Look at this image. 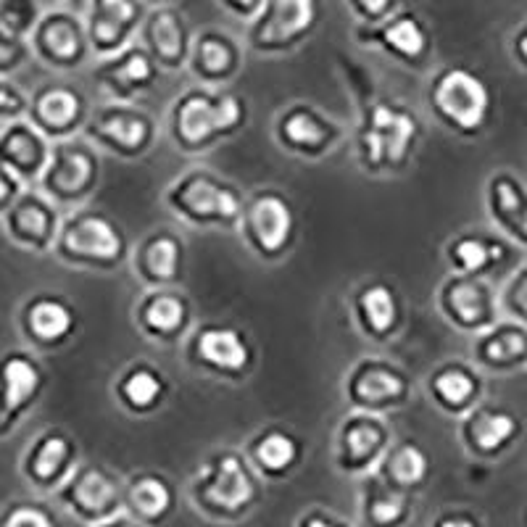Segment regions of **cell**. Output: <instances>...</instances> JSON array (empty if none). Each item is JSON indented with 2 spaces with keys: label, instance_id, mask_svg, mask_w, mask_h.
I'll use <instances>...</instances> for the list:
<instances>
[{
  "label": "cell",
  "instance_id": "obj_42",
  "mask_svg": "<svg viewBox=\"0 0 527 527\" xmlns=\"http://www.w3.org/2000/svg\"><path fill=\"white\" fill-rule=\"evenodd\" d=\"M40 16L43 11L32 0H0V27L19 40H29Z\"/></svg>",
  "mask_w": 527,
  "mask_h": 527
},
{
  "label": "cell",
  "instance_id": "obj_1",
  "mask_svg": "<svg viewBox=\"0 0 527 527\" xmlns=\"http://www.w3.org/2000/svg\"><path fill=\"white\" fill-rule=\"evenodd\" d=\"M248 106L227 87H188L169 109V138L182 153H206L246 127Z\"/></svg>",
  "mask_w": 527,
  "mask_h": 527
},
{
  "label": "cell",
  "instance_id": "obj_51",
  "mask_svg": "<svg viewBox=\"0 0 527 527\" xmlns=\"http://www.w3.org/2000/svg\"><path fill=\"white\" fill-rule=\"evenodd\" d=\"M296 527H348V525L343 520H338V517H333L330 512H325V509H309V512H304L298 517Z\"/></svg>",
  "mask_w": 527,
  "mask_h": 527
},
{
  "label": "cell",
  "instance_id": "obj_37",
  "mask_svg": "<svg viewBox=\"0 0 527 527\" xmlns=\"http://www.w3.org/2000/svg\"><path fill=\"white\" fill-rule=\"evenodd\" d=\"M430 472H433V464H430L425 448L419 446L417 441H401L390 446L375 475L390 488L412 496L414 491L425 488Z\"/></svg>",
  "mask_w": 527,
  "mask_h": 527
},
{
  "label": "cell",
  "instance_id": "obj_43",
  "mask_svg": "<svg viewBox=\"0 0 527 527\" xmlns=\"http://www.w3.org/2000/svg\"><path fill=\"white\" fill-rule=\"evenodd\" d=\"M348 14L359 22V29H372L388 22L390 16L401 11V3L396 0H348Z\"/></svg>",
  "mask_w": 527,
  "mask_h": 527
},
{
  "label": "cell",
  "instance_id": "obj_10",
  "mask_svg": "<svg viewBox=\"0 0 527 527\" xmlns=\"http://www.w3.org/2000/svg\"><path fill=\"white\" fill-rule=\"evenodd\" d=\"M101 182V159L93 143L61 140L53 143L48 169L40 177V193L56 206H80Z\"/></svg>",
  "mask_w": 527,
  "mask_h": 527
},
{
  "label": "cell",
  "instance_id": "obj_45",
  "mask_svg": "<svg viewBox=\"0 0 527 527\" xmlns=\"http://www.w3.org/2000/svg\"><path fill=\"white\" fill-rule=\"evenodd\" d=\"M3 527H56V520L40 504H16L8 509Z\"/></svg>",
  "mask_w": 527,
  "mask_h": 527
},
{
  "label": "cell",
  "instance_id": "obj_16",
  "mask_svg": "<svg viewBox=\"0 0 527 527\" xmlns=\"http://www.w3.org/2000/svg\"><path fill=\"white\" fill-rule=\"evenodd\" d=\"M45 388L43 364L27 351H6L0 356V438L22 425Z\"/></svg>",
  "mask_w": 527,
  "mask_h": 527
},
{
  "label": "cell",
  "instance_id": "obj_18",
  "mask_svg": "<svg viewBox=\"0 0 527 527\" xmlns=\"http://www.w3.org/2000/svg\"><path fill=\"white\" fill-rule=\"evenodd\" d=\"M90 103L77 87L69 85H40L29 98L27 122L48 140H72L80 130H85L90 119Z\"/></svg>",
  "mask_w": 527,
  "mask_h": 527
},
{
  "label": "cell",
  "instance_id": "obj_8",
  "mask_svg": "<svg viewBox=\"0 0 527 527\" xmlns=\"http://www.w3.org/2000/svg\"><path fill=\"white\" fill-rule=\"evenodd\" d=\"M185 356L190 367L230 383L246 380L256 367V346L246 330L222 322H203L195 327L185 346Z\"/></svg>",
  "mask_w": 527,
  "mask_h": 527
},
{
  "label": "cell",
  "instance_id": "obj_49",
  "mask_svg": "<svg viewBox=\"0 0 527 527\" xmlns=\"http://www.w3.org/2000/svg\"><path fill=\"white\" fill-rule=\"evenodd\" d=\"M24 182L16 177L14 172L0 167V217H6V211L16 203V198L24 193L22 190Z\"/></svg>",
  "mask_w": 527,
  "mask_h": 527
},
{
  "label": "cell",
  "instance_id": "obj_32",
  "mask_svg": "<svg viewBox=\"0 0 527 527\" xmlns=\"http://www.w3.org/2000/svg\"><path fill=\"white\" fill-rule=\"evenodd\" d=\"M114 398L124 412L148 417L167 404L169 377L151 361H132L114 380Z\"/></svg>",
  "mask_w": 527,
  "mask_h": 527
},
{
  "label": "cell",
  "instance_id": "obj_46",
  "mask_svg": "<svg viewBox=\"0 0 527 527\" xmlns=\"http://www.w3.org/2000/svg\"><path fill=\"white\" fill-rule=\"evenodd\" d=\"M29 98L19 90L16 85H11L8 80L0 77V119H22L27 116Z\"/></svg>",
  "mask_w": 527,
  "mask_h": 527
},
{
  "label": "cell",
  "instance_id": "obj_34",
  "mask_svg": "<svg viewBox=\"0 0 527 527\" xmlns=\"http://www.w3.org/2000/svg\"><path fill=\"white\" fill-rule=\"evenodd\" d=\"M188 66L203 87H224L240 72L243 51L230 35L219 29H206L195 35Z\"/></svg>",
  "mask_w": 527,
  "mask_h": 527
},
{
  "label": "cell",
  "instance_id": "obj_14",
  "mask_svg": "<svg viewBox=\"0 0 527 527\" xmlns=\"http://www.w3.org/2000/svg\"><path fill=\"white\" fill-rule=\"evenodd\" d=\"M393 446V430L385 417L364 412H351L343 417L335 441V467L343 475L369 477L383 464L385 454Z\"/></svg>",
  "mask_w": 527,
  "mask_h": 527
},
{
  "label": "cell",
  "instance_id": "obj_22",
  "mask_svg": "<svg viewBox=\"0 0 527 527\" xmlns=\"http://www.w3.org/2000/svg\"><path fill=\"white\" fill-rule=\"evenodd\" d=\"M140 45L151 53L161 72H177L190 64L195 35L177 6H151L140 27Z\"/></svg>",
  "mask_w": 527,
  "mask_h": 527
},
{
  "label": "cell",
  "instance_id": "obj_12",
  "mask_svg": "<svg viewBox=\"0 0 527 527\" xmlns=\"http://www.w3.org/2000/svg\"><path fill=\"white\" fill-rule=\"evenodd\" d=\"M87 143L119 159H140L156 143V122L148 111L127 103H109L90 114L85 124Z\"/></svg>",
  "mask_w": 527,
  "mask_h": 527
},
{
  "label": "cell",
  "instance_id": "obj_40",
  "mask_svg": "<svg viewBox=\"0 0 527 527\" xmlns=\"http://www.w3.org/2000/svg\"><path fill=\"white\" fill-rule=\"evenodd\" d=\"M488 211L501 230L527 243V201L520 182H514L509 174L493 177L488 182Z\"/></svg>",
  "mask_w": 527,
  "mask_h": 527
},
{
  "label": "cell",
  "instance_id": "obj_5",
  "mask_svg": "<svg viewBox=\"0 0 527 527\" xmlns=\"http://www.w3.org/2000/svg\"><path fill=\"white\" fill-rule=\"evenodd\" d=\"M53 253L72 267L95 272H111L132 256L122 224L98 209L72 211L61 219Z\"/></svg>",
  "mask_w": 527,
  "mask_h": 527
},
{
  "label": "cell",
  "instance_id": "obj_26",
  "mask_svg": "<svg viewBox=\"0 0 527 527\" xmlns=\"http://www.w3.org/2000/svg\"><path fill=\"white\" fill-rule=\"evenodd\" d=\"M8 238L16 246L27 248V251L45 253L53 251L61 230V217H58L56 203H51L43 193L35 190H24L11 209L3 217Z\"/></svg>",
  "mask_w": 527,
  "mask_h": 527
},
{
  "label": "cell",
  "instance_id": "obj_52",
  "mask_svg": "<svg viewBox=\"0 0 527 527\" xmlns=\"http://www.w3.org/2000/svg\"><path fill=\"white\" fill-rule=\"evenodd\" d=\"M95 527H145V525H140L138 520H132L130 514H119V517H114V520L103 522V525H95Z\"/></svg>",
  "mask_w": 527,
  "mask_h": 527
},
{
  "label": "cell",
  "instance_id": "obj_35",
  "mask_svg": "<svg viewBox=\"0 0 527 527\" xmlns=\"http://www.w3.org/2000/svg\"><path fill=\"white\" fill-rule=\"evenodd\" d=\"M177 504V493L169 477L161 472L143 470L124 483V509L132 520H138L145 527H156L167 520Z\"/></svg>",
  "mask_w": 527,
  "mask_h": 527
},
{
  "label": "cell",
  "instance_id": "obj_19",
  "mask_svg": "<svg viewBox=\"0 0 527 527\" xmlns=\"http://www.w3.org/2000/svg\"><path fill=\"white\" fill-rule=\"evenodd\" d=\"M148 6L135 0H93L85 11L90 51L101 58H111L135 45L145 22Z\"/></svg>",
  "mask_w": 527,
  "mask_h": 527
},
{
  "label": "cell",
  "instance_id": "obj_3",
  "mask_svg": "<svg viewBox=\"0 0 527 527\" xmlns=\"http://www.w3.org/2000/svg\"><path fill=\"white\" fill-rule=\"evenodd\" d=\"M190 496L195 509L211 520L235 522L251 514L261 501V480L243 451L219 448L193 477Z\"/></svg>",
  "mask_w": 527,
  "mask_h": 527
},
{
  "label": "cell",
  "instance_id": "obj_48",
  "mask_svg": "<svg viewBox=\"0 0 527 527\" xmlns=\"http://www.w3.org/2000/svg\"><path fill=\"white\" fill-rule=\"evenodd\" d=\"M264 3H267V0H251V3H240V0H219V8H222L224 14L235 16L238 22H243L248 27V24H253L259 19V14L264 11Z\"/></svg>",
  "mask_w": 527,
  "mask_h": 527
},
{
  "label": "cell",
  "instance_id": "obj_29",
  "mask_svg": "<svg viewBox=\"0 0 527 527\" xmlns=\"http://www.w3.org/2000/svg\"><path fill=\"white\" fill-rule=\"evenodd\" d=\"M53 145L24 119L0 127V167L14 172L22 182H40L51 161Z\"/></svg>",
  "mask_w": 527,
  "mask_h": 527
},
{
  "label": "cell",
  "instance_id": "obj_36",
  "mask_svg": "<svg viewBox=\"0 0 527 527\" xmlns=\"http://www.w3.org/2000/svg\"><path fill=\"white\" fill-rule=\"evenodd\" d=\"M427 393L441 412L459 417L475 409L480 396V377L462 361H443L427 375Z\"/></svg>",
  "mask_w": 527,
  "mask_h": 527
},
{
  "label": "cell",
  "instance_id": "obj_39",
  "mask_svg": "<svg viewBox=\"0 0 527 527\" xmlns=\"http://www.w3.org/2000/svg\"><path fill=\"white\" fill-rule=\"evenodd\" d=\"M504 259V246L477 232H459L446 243V264L451 275L485 277V272Z\"/></svg>",
  "mask_w": 527,
  "mask_h": 527
},
{
  "label": "cell",
  "instance_id": "obj_20",
  "mask_svg": "<svg viewBox=\"0 0 527 527\" xmlns=\"http://www.w3.org/2000/svg\"><path fill=\"white\" fill-rule=\"evenodd\" d=\"M438 311L462 333L483 335L496 325V301L483 277L448 275L438 288Z\"/></svg>",
  "mask_w": 527,
  "mask_h": 527
},
{
  "label": "cell",
  "instance_id": "obj_2",
  "mask_svg": "<svg viewBox=\"0 0 527 527\" xmlns=\"http://www.w3.org/2000/svg\"><path fill=\"white\" fill-rule=\"evenodd\" d=\"M422 124L401 103L372 101L356 130V159L367 174H401L417 153Z\"/></svg>",
  "mask_w": 527,
  "mask_h": 527
},
{
  "label": "cell",
  "instance_id": "obj_41",
  "mask_svg": "<svg viewBox=\"0 0 527 527\" xmlns=\"http://www.w3.org/2000/svg\"><path fill=\"white\" fill-rule=\"evenodd\" d=\"M472 356L488 369H504L520 364L527 356V333L517 325H493L472 343Z\"/></svg>",
  "mask_w": 527,
  "mask_h": 527
},
{
  "label": "cell",
  "instance_id": "obj_24",
  "mask_svg": "<svg viewBox=\"0 0 527 527\" xmlns=\"http://www.w3.org/2000/svg\"><path fill=\"white\" fill-rule=\"evenodd\" d=\"M364 45H375L390 58H396L404 66H422L433 53V37L427 24L414 14L412 8L401 6L398 14H393L388 22L372 29H359L356 32Z\"/></svg>",
  "mask_w": 527,
  "mask_h": 527
},
{
  "label": "cell",
  "instance_id": "obj_6",
  "mask_svg": "<svg viewBox=\"0 0 527 527\" xmlns=\"http://www.w3.org/2000/svg\"><path fill=\"white\" fill-rule=\"evenodd\" d=\"M427 106L448 132L472 138L491 116V87L467 66H446L427 87Z\"/></svg>",
  "mask_w": 527,
  "mask_h": 527
},
{
  "label": "cell",
  "instance_id": "obj_17",
  "mask_svg": "<svg viewBox=\"0 0 527 527\" xmlns=\"http://www.w3.org/2000/svg\"><path fill=\"white\" fill-rule=\"evenodd\" d=\"M275 140L282 151L293 156L322 159L338 148L343 140V127L311 103H290L277 116Z\"/></svg>",
  "mask_w": 527,
  "mask_h": 527
},
{
  "label": "cell",
  "instance_id": "obj_13",
  "mask_svg": "<svg viewBox=\"0 0 527 527\" xmlns=\"http://www.w3.org/2000/svg\"><path fill=\"white\" fill-rule=\"evenodd\" d=\"M58 499L82 522L95 527L122 514L124 483L106 464H80L58 488Z\"/></svg>",
  "mask_w": 527,
  "mask_h": 527
},
{
  "label": "cell",
  "instance_id": "obj_27",
  "mask_svg": "<svg viewBox=\"0 0 527 527\" xmlns=\"http://www.w3.org/2000/svg\"><path fill=\"white\" fill-rule=\"evenodd\" d=\"M132 269L148 290L174 288L185 269V240L172 230L148 232L132 251Z\"/></svg>",
  "mask_w": 527,
  "mask_h": 527
},
{
  "label": "cell",
  "instance_id": "obj_33",
  "mask_svg": "<svg viewBox=\"0 0 527 527\" xmlns=\"http://www.w3.org/2000/svg\"><path fill=\"white\" fill-rule=\"evenodd\" d=\"M517 433H520V419L493 406H475L472 412L464 414L459 425V441L467 448V454L477 459L501 454Z\"/></svg>",
  "mask_w": 527,
  "mask_h": 527
},
{
  "label": "cell",
  "instance_id": "obj_38",
  "mask_svg": "<svg viewBox=\"0 0 527 527\" xmlns=\"http://www.w3.org/2000/svg\"><path fill=\"white\" fill-rule=\"evenodd\" d=\"M361 514L369 527H404L412 520V496L369 475L361 485Z\"/></svg>",
  "mask_w": 527,
  "mask_h": 527
},
{
  "label": "cell",
  "instance_id": "obj_15",
  "mask_svg": "<svg viewBox=\"0 0 527 527\" xmlns=\"http://www.w3.org/2000/svg\"><path fill=\"white\" fill-rule=\"evenodd\" d=\"M29 48H32V58L58 72L80 69L93 53L87 40L85 19L72 8L43 11L35 32L29 35Z\"/></svg>",
  "mask_w": 527,
  "mask_h": 527
},
{
  "label": "cell",
  "instance_id": "obj_4",
  "mask_svg": "<svg viewBox=\"0 0 527 527\" xmlns=\"http://www.w3.org/2000/svg\"><path fill=\"white\" fill-rule=\"evenodd\" d=\"M164 203L182 222L203 230H238L246 198L232 182L209 169H188L164 193Z\"/></svg>",
  "mask_w": 527,
  "mask_h": 527
},
{
  "label": "cell",
  "instance_id": "obj_44",
  "mask_svg": "<svg viewBox=\"0 0 527 527\" xmlns=\"http://www.w3.org/2000/svg\"><path fill=\"white\" fill-rule=\"evenodd\" d=\"M29 58H32L29 40H19V37L8 35L6 29L0 27V77L19 72Z\"/></svg>",
  "mask_w": 527,
  "mask_h": 527
},
{
  "label": "cell",
  "instance_id": "obj_7",
  "mask_svg": "<svg viewBox=\"0 0 527 527\" xmlns=\"http://www.w3.org/2000/svg\"><path fill=\"white\" fill-rule=\"evenodd\" d=\"M240 238L261 261H280L298 238V211L288 195L275 188L256 190L246 198Z\"/></svg>",
  "mask_w": 527,
  "mask_h": 527
},
{
  "label": "cell",
  "instance_id": "obj_47",
  "mask_svg": "<svg viewBox=\"0 0 527 527\" xmlns=\"http://www.w3.org/2000/svg\"><path fill=\"white\" fill-rule=\"evenodd\" d=\"M506 309L512 311L514 317H520L522 322H527V269H522L520 275L509 282V288L504 293Z\"/></svg>",
  "mask_w": 527,
  "mask_h": 527
},
{
  "label": "cell",
  "instance_id": "obj_25",
  "mask_svg": "<svg viewBox=\"0 0 527 527\" xmlns=\"http://www.w3.org/2000/svg\"><path fill=\"white\" fill-rule=\"evenodd\" d=\"M135 327L153 343H177L193 322V304L177 288L145 290L135 304Z\"/></svg>",
  "mask_w": 527,
  "mask_h": 527
},
{
  "label": "cell",
  "instance_id": "obj_23",
  "mask_svg": "<svg viewBox=\"0 0 527 527\" xmlns=\"http://www.w3.org/2000/svg\"><path fill=\"white\" fill-rule=\"evenodd\" d=\"M77 459H80V448L72 435L61 427H48L27 448L22 459V472L35 488H43V491L56 488L58 491L80 467Z\"/></svg>",
  "mask_w": 527,
  "mask_h": 527
},
{
  "label": "cell",
  "instance_id": "obj_50",
  "mask_svg": "<svg viewBox=\"0 0 527 527\" xmlns=\"http://www.w3.org/2000/svg\"><path fill=\"white\" fill-rule=\"evenodd\" d=\"M430 527H483L475 514L467 512V509H446L433 520Z\"/></svg>",
  "mask_w": 527,
  "mask_h": 527
},
{
  "label": "cell",
  "instance_id": "obj_11",
  "mask_svg": "<svg viewBox=\"0 0 527 527\" xmlns=\"http://www.w3.org/2000/svg\"><path fill=\"white\" fill-rule=\"evenodd\" d=\"M319 24L314 0H267L259 19L246 27V43L253 53L280 56L296 51Z\"/></svg>",
  "mask_w": 527,
  "mask_h": 527
},
{
  "label": "cell",
  "instance_id": "obj_28",
  "mask_svg": "<svg viewBox=\"0 0 527 527\" xmlns=\"http://www.w3.org/2000/svg\"><path fill=\"white\" fill-rule=\"evenodd\" d=\"M351 314L364 338L385 343L404 325V301L388 280H369L351 298Z\"/></svg>",
  "mask_w": 527,
  "mask_h": 527
},
{
  "label": "cell",
  "instance_id": "obj_31",
  "mask_svg": "<svg viewBox=\"0 0 527 527\" xmlns=\"http://www.w3.org/2000/svg\"><path fill=\"white\" fill-rule=\"evenodd\" d=\"M246 459L264 480H285L301 467L306 456L304 441L280 425H267L246 446Z\"/></svg>",
  "mask_w": 527,
  "mask_h": 527
},
{
  "label": "cell",
  "instance_id": "obj_21",
  "mask_svg": "<svg viewBox=\"0 0 527 527\" xmlns=\"http://www.w3.org/2000/svg\"><path fill=\"white\" fill-rule=\"evenodd\" d=\"M159 77V64L140 43L130 45L127 51L116 53L111 58H101L93 66L95 85L101 87L114 103H127V106H135L140 95L151 93Z\"/></svg>",
  "mask_w": 527,
  "mask_h": 527
},
{
  "label": "cell",
  "instance_id": "obj_30",
  "mask_svg": "<svg viewBox=\"0 0 527 527\" xmlns=\"http://www.w3.org/2000/svg\"><path fill=\"white\" fill-rule=\"evenodd\" d=\"M80 327V314L58 293H37L24 304L22 330L35 346L58 348Z\"/></svg>",
  "mask_w": 527,
  "mask_h": 527
},
{
  "label": "cell",
  "instance_id": "obj_9",
  "mask_svg": "<svg viewBox=\"0 0 527 527\" xmlns=\"http://www.w3.org/2000/svg\"><path fill=\"white\" fill-rule=\"evenodd\" d=\"M343 396L354 412L377 414L404 409L412 401V377L401 364L383 356H364L348 369Z\"/></svg>",
  "mask_w": 527,
  "mask_h": 527
},
{
  "label": "cell",
  "instance_id": "obj_53",
  "mask_svg": "<svg viewBox=\"0 0 527 527\" xmlns=\"http://www.w3.org/2000/svg\"><path fill=\"white\" fill-rule=\"evenodd\" d=\"M514 53H517V56H520L522 64L527 66V29H525V32H522L520 37H517V40H514Z\"/></svg>",
  "mask_w": 527,
  "mask_h": 527
}]
</instances>
